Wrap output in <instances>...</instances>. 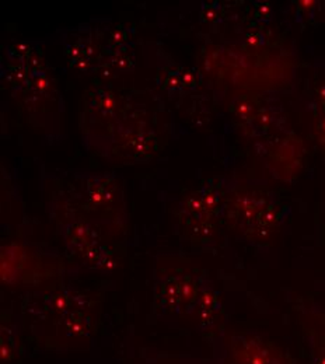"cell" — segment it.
Here are the masks:
<instances>
[{
  "mask_svg": "<svg viewBox=\"0 0 325 364\" xmlns=\"http://www.w3.org/2000/svg\"><path fill=\"white\" fill-rule=\"evenodd\" d=\"M229 350L232 364H287L272 343L255 335H234Z\"/></svg>",
  "mask_w": 325,
  "mask_h": 364,
  "instance_id": "obj_1",
  "label": "cell"
},
{
  "mask_svg": "<svg viewBox=\"0 0 325 364\" xmlns=\"http://www.w3.org/2000/svg\"><path fill=\"white\" fill-rule=\"evenodd\" d=\"M220 303L216 293L208 287H202L199 299L195 306V313L199 319L201 328H211L218 318Z\"/></svg>",
  "mask_w": 325,
  "mask_h": 364,
  "instance_id": "obj_2",
  "label": "cell"
},
{
  "mask_svg": "<svg viewBox=\"0 0 325 364\" xmlns=\"http://www.w3.org/2000/svg\"><path fill=\"white\" fill-rule=\"evenodd\" d=\"M62 319L63 332L70 338H86L93 331V319L79 309H72Z\"/></svg>",
  "mask_w": 325,
  "mask_h": 364,
  "instance_id": "obj_3",
  "label": "cell"
},
{
  "mask_svg": "<svg viewBox=\"0 0 325 364\" xmlns=\"http://www.w3.org/2000/svg\"><path fill=\"white\" fill-rule=\"evenodd\" d=\"M1 360L10 362L17 353V338L11 335L9 328L1 331Z\"/></svg>",
  "mask_w": 325,
  "mask_h": 364,
  "instance_id": "obj_4",
  "label": "cell"
}]
</instances>
